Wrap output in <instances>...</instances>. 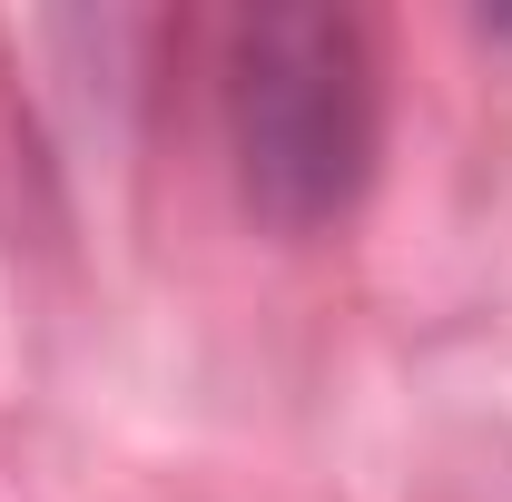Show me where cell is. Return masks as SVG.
Returning <instances> with one entry per match:
<instances>
[{
  "mask_svg": "<svg viewBox=\"0 0 512 502\" xmlns=\"http://www.w3.org/2000/svg\"><path fill=\"white\" fill-rule=\"evenodd\" d=\"M227 148L276 227L345 217L375 168V50L345 10H247L227 30Z\"/></svg>",
  "mask_w": 512,
  "mask_h": 502,
  "instance_id": "1",
  "label": "cell"
}]
</instances>
